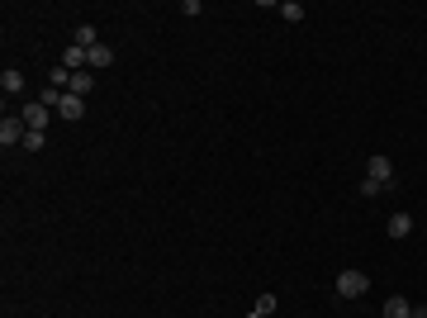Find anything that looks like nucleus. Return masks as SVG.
<instances>
[{
	"instance_id": "20e7f679",
	"label": "nucleus",
	"mask_w": 427,
	"mask_h": 318,
	"mask_svg": "<svg viewBox=\"0 0 427 318\" xmlns=\"http://www.w3.org/2000/svg\"><path fill=\"white\" fill-rule=\"evenodd\" d=\"M19 119H24L33 133H43V129H48V105H43V100H33V105L19 109Z\"/></svg>"
},
{
	"instance_id": "2eb2a0df",
	"label": "nucleus",
	"mask_w": 427,
	"mask_h": 318,
	"mask_svg": "<svg viewBox=\"0 0 427 318\" xmlns=\"http://www.w3.org/2000/svg\"><path fill=\"white\" fill-rule=\"evenodd\" d=\"M95 43H100L95 24H81V29H76V48H95Z\"/></svg>"
},
{
	"instance_id": "0eeeda50",
	"label": "nucleus",
	"mask_w": 427,
	"mask_h": 318,
	"mask_svg": "<svg viewBox=\"0 0 427 318\" xmlns=\"http://www.w3.org/2000/svg\"><path fill=\"white\" fill-rule=\"evenodd\" d=\"M0 90H5V95H19V90H24V72H19V67H5V72H0Z\"/></svg>"
},
{
	"instance_id": "f03ea898",
	"label": "nucleus",
	"mask_w": 427,
	"mask_h": 318,
	"mask_svg": "<svg viewBox=\"0 0 427 318\" xmlns=\"http://www.w3.org/2000/svg\"><path fill=\"white\" fill-rule=\"evenodd\" d=\"M366 290H371L366 271H342V276H337V294H342V299H361Z\"/></svg>"
},
{
	"instance_id": "7ed1b4c3",
	"label": "nucleus",
	"mask_w": 427,
	"mask_h": 318,
	"mask_svg": "<svg viewBox=\"0 0 427 318\" xmlns=\"http://www.w3.org/2000/svg\"><path fill=\"white\" fill-rule=\"evenodd\" d=\"M366 181H375V186H394V166H389V157H385V152H375L371 161H366Z\"/></svg>"
},
{
	"instance_id": "f8f14e48",
	"label": "nucleus",
	"mask_w": 427,
	"mask_h": 318,
	"mask_svg": "<svg viewBox=\"0 0 427 318\" xmlns=\"http://www.w3.org/2000/svg\"><path fill=\"white\" fill-rule=\"evenodd\" d=\"M275 15H280L285 24H299V19H304V5H299V0H285V5H280Z\"/></svg>"
},
{
	"instance_id": "6e6552de",
	"label": "nucleus",
	"mask_w": 427,
	"mask_h": 318,
	"mask_svg": "<svg viewBox=\"0 0 427 318\" xmlns=\"http://www.w3.org/2000/svg\"><path fill=\"white\" fill-rule=\"evenodd\" d=\"M385 318H413V304H408L403 294H389V299H385Z\"/></svg>"
},
{
	"instance_id": "ddd939ff",
	"label": "nucleus",
	"mask_w": 427,
	"mask_h": 318,
	"mask_svg": "<svg viewBox=\"0 0 427 318\" xmlns=\"http://www.w3.org/2000/svg\"><path fill=\"white\" fill-rule=\"evenodd\" d=\"M48 86H53V90H67V86H72V72H67V67L57 62L53 72H48Z\"/></svg>"
},
{
	"instance_id": "a211bd4d",
	"label": "nucleus",
	"mask_w": 427,
	"mask_h": 318,
	"mask_svg": "<svg viewBox=\"0 0 427 318\" xmlns=\"http://www.w3.org/2000/svg\"><path fill=\"white\" fill-rule=\"evenodd\" d=\"M413 318H427V304H413Z\"/></svg>"
},
{
	"instance_id": "f3484780",
	"label": "nucleus",
	"mask_w": 427,
	"mask_h": 318,
	"mask_svg": "<svg viewBox=\"0 0 427 318\" xmlns=\"http://www.w3.org/2000/svg\"><path fill=\"white\" fill-rule=\"evenodd\" d=\"M361 195H366V200H380V195H385V186H375V181H361Z\"/></svg>"
},
{
	"instance_id": "4468645a",
	"label": "nucleus",
	"mask_w": 427,
	"mask_h": 318,
	"mask_svg": "<svg viewBox=\"0 0 427 318\" xmlns=\"http://www.w3.org/2000/svg\"><path fill=\"white\" fill-rule=\"evenodd\" d=\"M271 314H275V294H261V299L252 304V314H247V318H271Z\"/></svg>"
},
{
	"instance_id": "1a4fd4ad",
	"label": "nucleus",
	"mask_w": 427,
	"mask_h": 318,
	"mask_svg": "<svg viewBox=\"0 0 427 318\" xmlns=\"http://www.w3.org/2000/svg\"><path fill=\"white\" fill-rule=\"evenodd\" d=\"M408 233H413V218H408L403 209H394L389 214V238H408Z\"/></svg>"
},
{
	"instance_id": "f257e3e1",
	"label": "nucleus",
	"mask_w": 427,
	"mask_h": 318,
	"mask_svg": "<svg viewBox=\"0 0 427 318\" xmlns=\"http://www.w3.org/2000/svg\"><path fill=\"white\" fill-rule=\"evenodd\" d=\"M24 133H29L24 119L5 114V119H0V148H5V152H10V148H24Z\"/></svg>"
},
{
	"instance_id": "423d86ee",
	"label": "nucleus",
	"mask_w": 427,
	"mask_h": 318,
	"mask_svg": "<svg viewBox=\"0 0 427 318\" xmlns=\"http://www.w3.org/2000/svg\"><path fill=\"white\" fill-rule=\"evenodd\" d=\"M57 114H62L67 124H76L81 114H86V100H81V95H72V90H67V95H62V105H57Z\"/></svg>"
},
{
	"instance_id": "9b49d317",
	"label": "nucleus",
	"mask_w": 427,
	"mask_h": 318,
	"mask_svg": "<svg viewBox=\"0 0 427 318\" xmlns=\"http://www.w3.org/2000/svg\"><path fill=\"white\" fill-rule=\"evenodd\" d=\"M67 90L86 100V90H95V77H90V72H72V86H67Z\"/></svg>"
},
{
	"instance_id": "9d476101",
	"label": "nucleus",
	"mask_w": 427,
	"mask_h": 318,
	"mask_svg": "<svg viewBox=\"0 0 427 318\" xmlns=\"http://www.w3.org/2000/svg\"><path fill=\"white\" fill-rule=\"evenodd\" d=\"M62 67H67V72H90V67H86V48H76V43H72V48L62 53Z\"/></svg>"
},
{
	"instance_id": "39448f33",
	"label": "nucleus",
	"mask_w": 427,
	"mask_h": 318,
	"mask_svg": "<svg viewBox=\"0 0 427 318\" xmlns=\"http://www.w3.org/2000/svg\"><path fill=\"white\" fill-rule=\"evenodd\" d=\"M109 62H114V48H109V43H95V48H86V67H90V72H105Z\"/></svg>"
},
{
	"instance_id": "dca6fc26",
	"label": "nucleus",
	"mask_w": 427,
	"mask_h": 318,
	"mask_svg": "<svg viewBox=\"0 0 427 318\" xmlns=\"http://www.w3.org/2000/svg\"><path fill=\"white\" fill-rule=\"evenodd\" d=\"M43 143H48V133H24V152H43Z\"/></svg>"
}]
</instances>
